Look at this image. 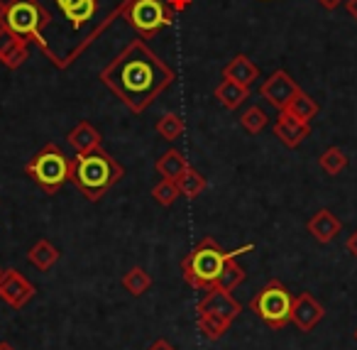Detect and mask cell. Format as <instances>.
Listing matches in <instances>:
<instances>
[{"label":"cell","mask_w":357,"mask_h":350,"mask_svg":"<svg viewBox=\"0 0 357 350\" xmlns=\"http://www.w3.org/2000/svg\"><path fill=\"white\" fill-rule=\"evenodd\" d=\"M100 81L132 113H144L174 84V71L144 45V40H132L100 71Z\"/></svg>","instance_id":"1"},{"label":"cell","mask_w":357,"mask_h":350,"mask_svg":"<svg viewBox=\"0 0 357 350\" xmlns=\"http://www.w3.org/2000/svg\"><path fill=\"white\" fill-rule=\"evenodd\" d=\"M125 177V167L103 150H93L89 154H76L71 159L69 182L86 196L89 201H100L110 187Z\"/></svg>","instance_id":"2"},{"label":"cell","mask_w":357,"mask_h":350,"mask_svg":"<svg viewBox=\"0 0 357 350\" xmlns=\"http://www.w3.org/2000/svg\"><path fill=\"white\" fill-rule=\"evenodd\" d=\"M252 245H243L240 250H223L213 238H204L189 255L181 260V272H184V279L194 289H213L215 282H218L223 265L230 257L245 255V252H252Z\"/></svg>","instance_id":"3"},{"label":"cell","mask_w":357,"mask_h":350,"mask_svg":"<svg viewBox=\"0 0 357 350\" xmlns=\"http://www.w3.org/2000/svg\"><path fill=\"white\" fill-rule=\"evenodd\" d=\"M291 309L294 294L279 279H269L250 301V311L272 330H282L291 323Z\"/></svg>","instance_id":"4"},{"label":"cell","mask_w":357,"mask_h":350,"mask_svg":"<svg viewBox=\"0 0 357 350\" xmlns=\"http://www.w3.org/2000/svg\"><path fill=\"white\" fill-rule=\"evenodd\" d=\"M71 159L56 147L54 143L45 145L30 162L25 164V174L42 189L45 194H56L69 182Z\"/></svg>","instance_id":"5"},{"label":"cell","mask_w":357,"mask_h":350,"mask_svg":"<svg viewBox=\"0 0 357 350\" xmlns=\"http://www.w3.org/2000/svg\"><path fill=\"white\" fill-rule=\"evenodd\" d=\"M52 22V15L37 0H10L0 10V27H8L22 40H40L42 30Z\"/></svg>","instance_id":"6"},{"label":"cell","mask_w":357,"mask_h":350,"mask_svg":"<svg viewBox=\"0 0 357 350\" xmlns=\"http://www.w3.org/2000/svg\"><path fill=\"white\" fill-rule=\"evenodd\" d=\"M123 17L142 40H149L169 27L172 10L167 0H128L123 6Z\"/></svg>","instance_id":"7"},{"label":"cell","mask_w":357,"mask_h":350,"mask_svg":"<svg viewBox=\"0 0 357 350\" xmlns=\"http://www.w3.org/2000/svg\"><path fill=\"white\" fill-rule=\"evenodd\" d=\"M37 294V286L27 279L22 272H17L15 267L3 270L0 275V299L6 301L13 311H22Z\"/></svg>","instance_id":"8"},{"label":"cell","mask_w":357,"mask_h":350,"mask_svg":"<svg viewBox=\"0 0 357 350\" xmlns=\"http://www.w3.org/2000/svg\"><path fill=\"white\" fill-rule=\"evenodd\" d=\"M196 314H208V316H215L220 321H228L233 323L240 314H243V306L240 301L235 299L230 291H223V289H208V294L199 301L196 306Z\"/></svg>","instance_id":"9"},{"label":"cell","mask_w":357,"mask_h":350,"mask_svg":"<svg viewBox=\"0 0 357 350\" xmlns=\"http://www.w3.org/2000/svg\"><path fill=\"white\" fill-rule=\"evenodd\" d=\"M298 91H301L298 84L287 74V71H274V74L262 84V91H259V94H262V99L267 101L272 108L287 110V105L291 103L294 96H296Z\"/></svg>","instance_id":"10"},{"label":"cell","mask_w":357,"mask_h":350,"mask_svg":"<svg viewBox=\"0 0 357 350\" xmlns=\"http://www.w3.org/2000/svg\"><path fill=\"white\" fill-rule=\"evenodd\" d=\"M323 319H326V309H323V304L311 291H301V294L294 299L291 323L296 326L301 333H311Z\"/></svg>","instance_id":"11"},{"label":"cell","mask_w":357,"mask_h":350,"mask_svg":"<svg viewBox=\"0 0 357 350\" xmlns=\"http://www.w3.org/2000/svg\"><path fill=\"white\" fill-rule=\"evenodd\" d=\"M306 231L313 240L321 242V245H326V242L335 240V238L340 235L342 223H340V218L331 211V208H321V211H316V216L308 218Z\"/></svg>","instance_id":"12"},{"label":"cell","mask_w":357,"mask_h":350,"mask_svg":"<svg viewBox=\"0 0 357 350\" xmlns=\"http://www.w3.org/2000/svg\"><path fill=\"white\" fill-rule=\"evenodd\" d=\"M308 135H311L308 123L289 115L287 110H279V118H277V123H274V138H279L287 147L294 150V147H298Z\"/></svg>","instance_id":"13"},{"label":"cell","mask_w":357,"mask_h":350,"mask_svg":"<svg viewBox=\"0 0 357 350\" xmlns=\"http://www.w3.org/2000/svg\"><path fill=\"white\" fill-rule=\"evenodd\" d=\"M30 57L27 50V40L17 37L15 32H10L8 27H0V61L8 69H17L25 64V59Z\"/></svg>","instance_id":"14"},{"label":"cell","mask_w":357,"mask_h":350,"mask_svg":"<svg viewBox=\"0 0 357 350\" xmlns=\"http://www.w3.org/2000/svg\"><path fill=\"white\" fill-rule=\"evenodd\" d=\"M66 143H69V147L74 150L76 154H89V152H93V150H100L103 138H100V133L93 125L84 120V123H79L66 135Z\"/></svg>","instance_id":"15"},{"label":"cell","mask_w":357,"mask_h":350,"mask_svg":"<svg viewBox=\"0 0 357 350\" xmlns=\"http://www.w3.org/2000/svg\"><path fill=\"white\" fill-rule=\"evenodd\" d=\"M259 76V66L252 64V59L245 54H238L223 66V79H233L243 86H250L252 81H257Z\"/></svg>","instance_id":"16"},{"label":"cell","mask_w":357,"mask_h":350,"mask_svg":"<svg viewBox=\"0 0 357 350\" xmlns=\"http://www.w3.org/2000/svg\"><path fill=\"white\" fill-rule=\"evenodd\" d=\"M189 167H191L189 159L178 152V150H167V152L157 159V164H154V169H157L159 177L169 179V182H176V179L181 177Z\"/></svg>","instance_id":"17"},{"label":"cell","mask_w":357,"mask_h":350,"mask_svg":"<svg viewBox=\"0 0 357 350\" xmlns=\"http://www.w3.org/2000/svg\"><path fill=\"white\" fill-rule=\"evenodd\" d=\"M215 99L220 101V105H223V108L238 110L240 105H243L245 101L250 99V91H248V86L238 84V81L223 79L218 84V89H215Z\"/></svg>","instance_id":"18"},{"label":"cell","mask_w":357,"mask_h":350,"mask_svg":"<svg viewBox=\"0 0 357 350\" xmlns=\"http://www.w3.org/2000/svg\"><path fill=\"white\" fill-rule=\"evenodd\" d=\"M59 257H61V252L56 250L54 245H52L50 240H37L35 245L30 247V252H27V260H30V265L35 267V270H40V272H50L52 267L59 262Z\"/></svg>","instance_id":"19"},{"label":"cell","mask_w":357,"mask_h":350,"mask_svg":"<svg viewBox=\"0 0 357 350\" xmlns=\"http://www.w3.org/2000/svg\"><path fill=\"white\" fill-rule=\"evenodd\" d=\"M245 279H248V272H245V267L238 265V257H230V260L223 265V272H220V277H218V282H215L213 289L233 291V289H238Z\"/></svg>","instance_id":"20"},{"label":"cell","mask_w":357,"mask_h":350,"mask_svg":"<svg viewBox=\"0 0 357 350\" xmlns=\"http://www.w3.org/2000/svg\"><path fill=\"white\" fill-rule=\"evenodd\" d=\"M176 187H178V194L186 198H199L201 194L206 191V187H208V182H206V177L201 172H196L194 167L186 169L181 177L176 179Z\"/></svg>","instance_id":"21"},{"label":"cell","mask_w":357,"mask_h":350,"mask_svg":"<svg viewBox=\"0 0 357 350\" xmlns=\"http://www.w3.org/2000/svg\"><path fill=\"white\" fill-rule=\"evenodd\" d=\"M96 3L98 0H71L69 6L64 8V15H66V20H71V25L79 30L81 25H86V22L93 17V13H96Z\"/></svg>","instance_id":"22"},{"label":"cell","mask_w":357,"mask_h":350,"mask_svg":"<svg viewBox=\"0 0 357 350\" xmlns=\"http://www.w3.org/2000/svg\"><path fill=\"white\" fill-rule=\"evenodd\" d=\"M287 113L294 115V118H298V120H303V123H308V120L318 115V103L308 94L298 91V94L294 96L291 103L287 105Z\"/></svg>","instance_id":"23"},{"label":"cell","mask_w":357,"mask_h":350,"mask_svg":"<svg viewBox=\"0 0 357 350\" xmlns=\"http://www.w3.org/2000/svg\"><path fill=\"white\" fill-rule=\"evenodd\" d=\"M186 125H184V118L176 113H164L162 118L157 120V133L162 140H167V143H174V140H178L181 135H184Z\"/></svg>","instance_id":"24"},{"label":"cell","mask_w":357,"mask_h":350,"mask_svg":"<svg viewBox=\"0 0 357 350\" xmlns=\"http://www.w3.org/2000/svg\"><path fill=\"white\" fill-rule=\"evenodd\" d=\"M318 164H321V169L328 174V177H337L340 172H345L347 154L342 152L340 147H328L326 152L318 157Z\"/></svg>","instance_id":"25"},{"label":"cell","mask_w":357,"mask_h":350,"mask_svg":"<svg viewBox=\"0 0 357 350\" xmlns=\"http://www.w3.org/2000/svg\"><path fill=\"white\" fill-rule=\"evenodd\" d=\"M123 286L132 296H142V294H147V291L152 289V277H149L142 267H132V270L123 277Z\"/></svg>","instance_id":"26"},{"label":"cell","mask_w":357,"mask_h":350,"mask_svg":"<svg viewBox=\"0 0 357 350\" xmlns=\"http://www.w3.org/2000/svg\"><path fill=\"white\" fill-rule=\"evenodd\" d=\"M267 123H269L267 113H264L259 105H250V108L243 110V115H240V125H243L250 135L262 133V130L267 128Z\"/></svg>","instance_id":"27"},{"label":"cell","mask_w":357,"mask_h":350,"mask_svg":"<svg viewBox=\"0 0 357 350\" xmlns=\"http://www.w3.org/2000/svg\"><path fill=\"white\" fill-rule=\"evenodd\" d=\"M228 328H230L228 321H220V319L208 316V314H199V330L208 340H220L225 333H228Z\"/></svg>","instance_id":"28"},{"label":"cell","mask_w":357,"mask_h":350,"mask_svg":"<svg viewBox=\"0 0 357 350\" xmlns=\"http://www.w3.org/2000/svg\"><path fill=\"white\" fill-rule=\"evenodd\" d=\"M181 196L178 194V187H176V182H169V179H162V182L157 184V187L152 189V198L159 203V206H172L176 198Z\"/></svg>","instance_id":"29"},{"label":"cell","mask_w":357,"mask_h":350,"mask_svg":"<svg viewBox=\"0 0 357 350\" xmlns=\"http://www.w3.org/2000/svg\"><path fill=\"white\" fill-rule=\"evenodd\" d=\"M345 247H347V252H350L352 257L357 260V228L352 231V235L347 238V242H345Z\"/></svg>","instance_id":"30"},{"label":"cell","mask_w":357,"mask_h":350,"mask_svg":"<svg viewBox=\"0 0 357 350\" xmlns=\"http://www.w3.org/2000/svg\"><path fill=\"white\" fill-rule=\"evenodd\" d=\"M147 350H176V348H174V345L169 343L167 338H157V340H154L152 345H149Z\"/></svg>","instance_id":"31"},{"label":"cell","mask_w":357,"mask_h":350,"mask_svg":"<svg viewBox=\"0 0 357 350\" xmlns=\"http://www.w3.org/2000/svg\"><path fill=\"white\" fill-rule=\"evenodd\" d=\"M318 3H321L326 10H335V8L340 6V3H345V0H318Z\"/></svg>","instance_id":"32"},{"label":"cell","mask_w":357,"mask_h":350,"mask_svg":"<svg viewBox=\"0 0 357 350\" xmlns=\"http://www.w3.org/2000/svg\"><path fill=\"white\" fill-rule=\"evenodd\" d=\"M345 8H347V13H350V17L357 20V0H345Z\"/></svg>","instance_id":"33"},{"label":"cell","mask_w":357,"mask_h":350,"mask_svg":"<svg viewBox=\"0 0 357 350\" xmlns=\"http://www.w3.org/2000/svg\"><path fill=\"white\" fill-rule=\"evenodd\" d=\"M54 3H56V8H59V10H64V8L69 6L71 0H54Z\"/></svg>","instance_id":"34"},{"label":"cell","mask_w":357,"mask_h":350,"mask_svg":"<svg viewBox=\"0 0 357 350\" xmlns=\"http://www.w3.org/2000/svg\"><path fill=\"white\" fill-rule=\"evenodd\" d=\"M186 3H189V0H172V6H174V8H184Z\"/></svg>","instance_id":"35"},{"label":"cell","mask_w":357,"mask_h":350,"mask_svg":"<svg viewBox=\"0 0 357 350\" xmlns=\"http://www.w3.org/2000/svg\"><path fill=\"white\" fill-rule=\"evenodd\" d=\"M0 350H15V345H10L8 340H3V343H0Z\"/></svg>","instance_id":"36"},{"label":"cell","mask_w":357,"mask_h":350,"mask_svg":"<svg viewBox=\"0 0 357 350\" xmlns=\"http://www.w3.org/2000/svg\"><path fill=\"white\" fill-rule=\"evenodd\" d=\"M352 338H355V343H357V328H355V333H352Z\"/></svg>","instance_id":"37"},{"label":"cell","mask_w":357,"mask_h":350,"mask_svg":"<svg viewBox=\"0 0 357 350\" xmlns=\"http://www.w3.org/2000/svg\"><path fill=\"white\" fill-rule=\"evenodd\" d=\"M0 275H3V270H0Z\"/></svg>","instance_id":"38"}]
</instances>
